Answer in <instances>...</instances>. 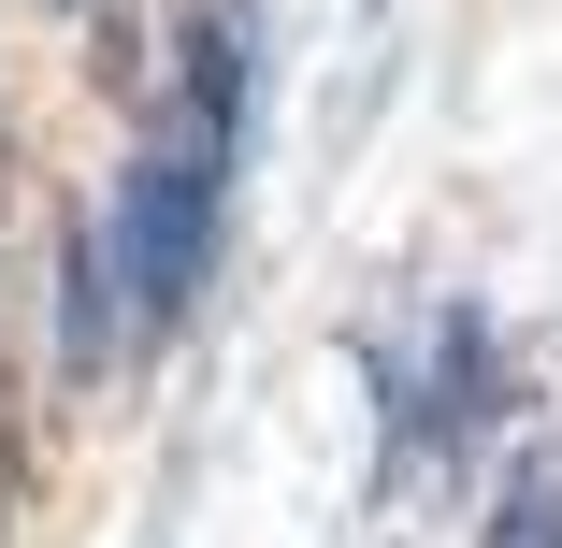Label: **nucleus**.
<instances>
[{"mask_svg":"<svg viewBox=\"0 0 562 548\" xmlns=\"http://www.w3.org/2000/svg\"><path fill=\"white\" fill-rule=\"evenodd\" d=\"M476 548H562V477H548V462H519V477L491 491V519H476Z\"/></svg>","mask_w":562,"mask_h":548,"instance_id":"3","label":"nucleus"},{"mask_svg":"<svg viewBox=\"0 0 562 548\" xmlns=\"http://www.w3.org/2000/svg\"><path fill=\"white\" fill-rule=\"evenodd\" d=\"M246 131H260V0H188L145 145L87 202L101 260H116V303H131V361L202 317L216 246H232V188H246Z\"/></svg>","mask_w":562,"mask_h":548,"instance_id":"1","label":"nucleus"},{"mask_svg":"<svg viewBox=\"0 0 562 548\" xmlns=\"http://www.w3.org/2000/svg\"><path fill=\"white\" fill-rule=\"evenodd\" d=\"M375 404H390V477L418 462H476L505 404H519V361H505V317L491 303H418L404 333L375 347Z\"/></svg>","mask_w":562,"mask_h":548,"instance_id":"2","label":"nucleus"},{"mask_svg":"<svg viewBox=\"0 0 562 548\" xmlns=\"http://www.w3.org/2000/svg\"><path fill=\"white\" fill-rule=\"evenodd\" d=\"M58 15H101V0H58Z\"/></svg>","mask_w":562,"mask_h":548,"instance_id":"4","label":"nucleus"}]
</instances>
